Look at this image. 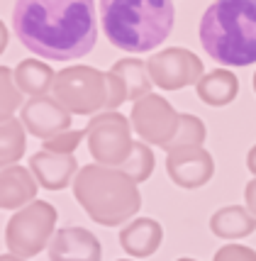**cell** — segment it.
<instances>
[{"mask_svg":"<svg viewBox=\"0 0 256 261\" xmlns=\"http://www.w3.org/2000/svg\"><path fill=\"white\" fill-rule=\"evenodd\" d=\"M12 30L24 49L52 61L86 57L98 42L93 3H17L12 8Z\"/></svg>","mask_w":256,"mask_h":261,"instance_id":"obj_1","label":"cell"},{"mask_svg":"<svg viewBox=\"0 0 256 261\" xmlns=\"http://www.w3.org/2000/svg\"><path fill=\"white\" fill-rule=\"evenodd\" d=\"M200 44L222 66L256 64V0H220L200 17Z\"/></svg>","mask_w":256,"mask_h":261,"instance_id":"obj_2","label":"cell"},{"mask_svg":"<svg viewBox=\"0 0 256 261\" xmlns=\"http://www.w3.org/2000/svg\"><path fill=\"white\" fill-rule=\"evenodd\" d=\"M176 8L168 0H105L100 22L112 46L144 54L159 46L173 30Z\"/></svg>","mask_w":256,"mask_h":261,"instance_id":"obj_3","label":"cell"},{"mask_svg":"<svg viewBox=\"0 0 256 261\" xmlns=\"http://www.w3.org/2000/svg\"><path fill=\"white\" fill-rule=\"evenodd\" d=\"M73 195L93 222L103 227L124 225L142 207L137 183L120 169L88 164L73 178Z\"/></svg>","mask_w":256,"mask_h":261,"instance_id":"obj_4","label":"cell"},{"mask_svg":"<svg viewBox=\"0 0 256 261\" xmlns=\"http://www.w3.org/2000/svg\"><path fill=\"white\" fill-rule=\"evenodd\" d=\"M54 227L56 207L44 200H34L8 220L5 244L10 254L20 259H30V256H37L46 244H52V237L56 234Z\"/></svg>","mask_w":256,"mask_h":261,"instance_id":"obj_5","label":"cell"},{"mask_svg":"<svg viewBox=\"0 0 256 261\" xmlns=\"http://www.w3.org/2000/svg\"><path fill=\"white\" fill-rule=\"evenodd\" d=\"M52 95L71 115H93L105 108V73L93 66L56 71Z\"/></svg>","mask_w":256,"mask_h":261,"instance_id":"obj_6","label":"cell"},{"mask_svg":"<svg viewBox=\"0 0 256 261\" xmlns=\"http://www.w3.org/2000/svg\"><path fill=\"white\" fill-rule=\"evenodd\" d=\"M130 127L132 122L120 113H100L90 120L86 127V137H88V149L95 164L120 169L130 159L134 149Z\"/></svg>","mask_w":256,"mask_h":261,"instance_id":"obj_7","label":"cell"},{"mask_svg":"<svg viewBox=\"0 0 256 261\" xmlns=\"http://www.w3.org/2000/svg\"><path fill=\"white\" fill-rule=\"evenodd\" d=\"M132 129L144 139V144H154V147L168 149L173 137L178 132L181 125V115L173 110V105L156 95L149 93L142 100H137L132 105Z\"/></svg>","mask_w":256,"mask_h":261,"instance_id":"obj_8","label":"cell"},{"mask_svg":"<svg viewBox=\"0 0 256 261\" xmlns=\"http://www.w3.org/2000/svg\"><path fill=\"white\" fill-rule=\"evenodd\" d=\"M146 68L154 86L164 91H181L186 86H198V81L205 76L200 57L183 46H171L154 54L146 61Z\"/></svg>","mask_w":256,"mask_h":261,"instance_id":"obj_9","label":"cell"},{"mask_svg":"<svg viewBox=\"0 0 256 261\" xmlns=\"http://www.w3.org/2000/svg\"><path fill=\"white\" fill-rule=\"evenodd\" d=\"M166 173L181 188H200L215 173V159L205 147H178L166 151Z\"/></svg>","mask_w":256,"mask_h":261,"instance_id":"obj_10","label":"cell"},{"mask_svg":"<svg viewBox=\"0 0 256 261\" xmlns=\"http://www.w3.org/2000/svg\"><path fill=\"white\" fill-rule=\"evenodd\" d=\"M20 122L32 137H39L44 142L49 137L71 129V113L56 102L54 95H39V98H30L22 105Z\"/></svg>","mask_w":256,"mask_h":261,"instance_id":"obj_11","label":"cell"},{"mask_svg":"<svg viewBox=\"0 0 256 261\" xmlns=\"http://www.w3.org/2000/svg\"><path fill=\"white\" fill-rule=\"evenodd\" d=\"M103 247L98 237L83 227L56 229L49 244V261H100Z\"/></svg>","mask_w":256,"mask_h":261,"instance_id":"obj_12","label":"cell"},{"mask_svg":"<svg viewBox=\"0 0 256 261\" xmlns=\"http://www.w3.org/2000/svg\"><path fill=\"white\" fill-rule=\"evenodd\" d=\"M30 171L37 183L46 191H64L68 183L76 178L78 161L73 154H52V151H37L30 159Z\"/></svg>","mask_w":256,"mask_h":261,"instance_id":"obj_13","label":"cell"},{"mask_svg":"<svg viewBox=\"0 0 256 261\" xmlns=\"http://www.w3.org/2000/svg\"><path fill=\"white\" fill-rule=\"evenodd\" d=\"M164 239V227L156 222L154 217H137L130 225H124L120 232V244L130 256L144 259L151 256Z\"/></svg>","mask_w":256,"mask_h":261,"instance_id":"obj_14","label":"cell"},{"mask_svg":"<svg viewBox=\"0 0 256 261\" xmlns=\"http://www.w3.org/2000/svg\"><path fill=\"white\" fill-rule=\"evenodd\" d=\"M37 178L30 169L22 166H10L0 171V210H15L24 205L34 203L32 198L37 195Z\"/></svg>","mask_w":256,"mask_h":261,"instance_id":"obj_15","label":"cell"},{"mask_svg":"<svg viewBox=\"0 0 256 261\" xmlns=\"http://www.w3.org/2000/svg\"><path fill=\"white\" fill-rule=\"evenodd\" d=\"M210 229L220 239H242L256 229V215L246 205H227L210 217Z\"/></svg>","mask_w":256,"mask_h":261,"instance_id":"obj_16","label":"cell"},{"mask_svg":"<svg viewBox=\"0 0 256 261\" xmlns=\"http://www.w3.org/2000/svg\"><path fill=\"white\" fill-rule=\"evenodd\" d=\"M198 98H200L205 105H212V108H222V105H229V102L237 98L239 93V81L229 68H215V71H208L198 86Z\"/></svg>","mask_w":256,"mask_h":261,"instance_id":"obj_17","label":"cell"},{"mask_svg":"<svg viewBox=\"0 0 256 261\" xmlns=\"http://www.w3.org/2000/svg\"><path fill=\"white\" fill-rule=\"evenodd\" d=\"M54 79L56 73L52 71V66L44 61H37V59H24L15 68V83L30 98L49 95V91L54 88Z\"/></svg>","mask_w":256,"mask_h":261,"instance_id":"obj_18","label":"cell"},{"mask_svg":"<svg viewBox=\"0 0 256 261\" xmlns=\"http://www.w3.org/2000/svg\"><path fill=\"white\" fill-rule=\"evenodd\" d=\"M112 73H117L120 79L124 81V86H127V93H130V100H142L144 95L151 93V86H154V81L149 76V68H146V61L142 59H120L115 66L110 68Z\"/></svg>","mask_w":256,"mask_h":261,"instance_id":"obj_19","label":"cell"},{"mask_svg":"<svg viewBox=\"0 0 256 261\" xmlns=\"http://www.w3.org/2000/svg\"><path fill=\"white\" fill-rule=\"evenodd\" d=\"M24 125L20 120L12 117L8 122H0V171L17 166L24 154Z\"/></svg>","mask_w":256,"mask_h":261,"instance_id":"obj_20","label":"cell"},{"mask_svg":"<svg viewBox=\"0 0 256 261\" xmlns=\"http://www.w3.org/2000/svg\"><path fill=\"white\" fill-rule=\"evenodd\" d=\"M154 166H156V159H154V151L149 149V144L134 142L132 154H130V159L120 166V171L127 173L134 183H144V181H149V176L154 173Z\"/></svg>","mask_w":256,"mask_h":261,"instance_id":"obj_21","label":"cell"},{"mask_svg":"<svg viewBox=\"0 0 256 261\" xmlns=\"http://www.w3.org/2000/svg\"><path fill=\"white\" fill-rule=\"evenodd\" d=\"M24 93L15 83V71L8 66H0V122L12 120L15 110H22Z\"/></svg>","mask_w":256,"mask_h":261,"instance_id":"obj_22","label":"cell"},{"mask_svg":"<svg viewBox=\"0 0 256 261\" xmlns=\"http://www.w3.org/2000/svg\"><path fill=\"white\" fill-rule=\"evenodd\" d=\"M205 125L198 115H181V125H178V132L173 137L171 147L168 149H178V147H202L205 142ZM166 149V151H168Z\"/></svg>","mask_w":256,"mask_h":261,"instance_id":"obj_23","label":"cell"},{"mask_svg":"<svg viewBox=\"0 0 256 261\" xmlns=\"http://www.w3.org/2000/svg\"><path fill=\"white\" fill-rule=\"evenodd\" d=\"M86 137V129H66V132H61V135H54L44 139L42 144H44V151H52V154H73L81 144V139Z\"/></svg>","mask_w":256,"mask_h":261,"instance_id":"obj_24","label":"cell"},{"mask_svg":"<svg viewBox=\"0 0 256 261\" xmlns=\"http://www.w3.org/2000/svg\"><path fill=\"white\" fill-rule=\"evenodd\" d=\"M124 100H130V93H127L124 81L117 73L105 71V113H117V108Z\"/></svg>","mask_w":256,"mask_h":261,"instance_id":"obj_25","label":"cell"},{"mask_svg":"<svg viewBox=\"0 0 256 261\" xmlns=\"http://www.w3.org/2000/svg\"><path fill=\"white\" fill-rule=\"evenodd\" d=\"M212 261H256V251L244 244H224Z\"/></svg>","mask_w":256,"mask_h":261,"instance_id":"obj_26","label":"cell"},{"mask_svg":"<svg viewBox=\"0 0 256 261\" xmlns=\"http://www.w3.org/2000/svg\"><path fill=\"white\" fill-rule=\"evenodd\" d=\"M244 200H246V207L251 210V215H256V178H251V181L246 183Z\"/></svg>","mask_w":256,"mask_h":261,"instance_id":"obj_27","label":"cell"},{"mask_svg":"<svg viewBox=\"0 0 256 261\" xmlns=\"http://www.w3.org/2000/svg\"><path fill=\"white\" fill-rule=\"evenodd\" d=\"M8 37H10V34H8V27H5V22L0 20V54H3L5 46H8Z\"/></svg>","mask_w":256,"mask_h":261,"instance_id":"obj_28","label":"cell"},{"mask_svg":"<svg viewBox=\"0 0 256 261\" xmlns=\"http://www.w3.org/2000/svg\"><path fill=\"white\" fill-rule=\"evenodd\" d=\"M246 166H249V171L256 176V144L251 147V151H249V156H246Z\"/></svg>","mask_w":256,"mask_h":261,"instance_id":"obj_29","label":"cell"},{"mask_svg":"<svg viewBox=\"0 0 256 261\" xmlns=\"http://www.w3.org/2000/svg\"><path fill=\"white\" fill-rule=\"evenodd\" d=\"M0 261H27V259H20L15 254H0Z\"/></svg>","mask_w":256,"mask_h":261,"instance_id":"obj_30","label":"cell"},{"mask_svg":"<svg viewBox=\"0 0 256 261\" xmlns=\"http://www.w3.org/2000/svg\"><path fill=\"white\" fill-rule=\"evenodd\" d=\"M176 261H195V259H188V256H181V259H176Z\"/></svg>","mask_w":256,"mask_h":261,"instance_id":"obj_31","label":"cell"},{"mask_svg":"<svg viewBox=\"0 0 256 261\" xmlns=\"http://www.w3.org/2000/svg\"><path fill=\"white\" fill-rule=\"evenodd\" d=\"M254 91H256V73H254Z\"/></svg>","mask_w":256,"mask_h":261,"instance_id":"obj_32","label":"cell"},{"mask_svg":"<svg viewBox=\"0 0 256 261\" xmlns=\"http://www.w3.org/2000/svg\"><path fill=\"white\" fill-rule=\"evenodd\" d=\"M120 261H130V259H120Z\"/></svg>","mask_w":256,"mask_h":261,"instance_id":"obj_33","label":"cell"}]
</instances>
